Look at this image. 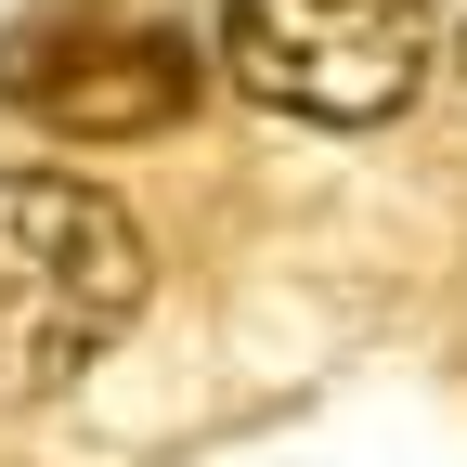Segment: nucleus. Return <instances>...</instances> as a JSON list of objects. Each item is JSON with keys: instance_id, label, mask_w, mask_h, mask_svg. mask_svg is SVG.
I'll return each mask as SVG.
<instances>
[{"instance_id": "nucleus-1", "label": "nucleus", "mask_w": 467, "mask_h": 467, "mask_svg": "<svg viewBox=\"0 0 467 467\" xmlns=\"http://www.w3.org/2000/svg\"><path fill=\"white\" fill-rule=\"evenodd\" d=\"M156 299V247L78 169H0V402L78 389Z\"/></svg>"}, {"instance_id": "nucleus-3", "label": "nucleus", "mask_w": 467, "mask_h": 467, "mask_svg": "<svg viewBox=\"0 0 467 467\" xmlns=\"http://www.w3.org/2000/svg\"><path fill=\"white\" fill-rule=\"evenodd\" d=\"M0 104L52 143H156L208 104V52L117 0H52L0 39Z\"/></svg>"}, {"instance_id": "nucleus-2", "label": "nucleus", "mask_w": 467, "mask_h": 467, "mask_svg": "<svg viewBox=\"0 0 467 467\" xmlns=\"http://www.w3.org/2000/svg\"><path fill=\"white\" fill-rule=\"evenodd\" d=\"M221 78L273 104V117H312V130H377L429 91L441 66V26L429 0H221Z\"/></svg>"}]
</instances>
